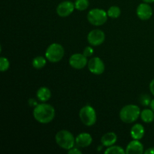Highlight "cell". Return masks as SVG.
Wrapping results in <instances>:
<instances>
[{"label":"cell","mask_w":154,"mask_h":154,"mask_svg":"<svg viewBox=\"0 0 154 154\" xmlns=\"http://www.w3.org/2000/svg\"><path fill=\"white\" fill-rule=\"evenodd\" d=\"M35 120L42 124H47L52 121L55 117V109L50 104L43 102L38 104L33 110Z\"/></svg>","instance_id":"cell-1"},{"label":"cell","mask_w":154,"mask_h":154,"mask_svg":"<svg viewBox=\"0 0 154 154\" xmlns=\"http://www.w3.org/2000/svg\"><path fill=\"white\" fill-rule=\"evenodd\" d=\"M141 110L136 105H127L123 106L120 111V118L123 123H132L140 117Z\"/></svg>","instance_id":"cell-2"},{"label":"cell","mask_w":154,"mask_h":154,"mask_svg":"<svg viewBox=\"0 0 154 154\" xmlns=\"http://www.w3.org/2000/svg\"><path fill=\"white\" fill-rule=\"evenodd\" d=\"M55 140L57 144L64 150H70L75 147V138L73 134L69 131L63 129L56 134Z\"/></svg>","instance_id":"cell-3"},{"label":"cell","mask_w":154,"mask_h":154,"mask_svg":"<svg viewBox=\"0 0 154 154\" xmlns=\"http://www.w3.org/2000/svg\"><path fill=\"white\" fill-rule=\"evenodd\" d=\"M65 55V50L60 44L53 43L48 46L45 52V57L51 63H58Z\"/></svg>","instance_id":"cell-4"},{"label":"cell","mask_w":154,"mask_h":154,"mask_svg":"<svg viewBox=\"0 0 154 154\" xmlns=\"http://www.w3.org/2000/svg\"><path fill=\"white\" fill-rule=\"evenodd\" d=\"M108 15L107 11L101 8L91 9L87 14V20L90 24L96 26L103 25L108 20Z\"/></svg>","instance_id":"cell-5"},{"label":"cell","mask_w":154,"mask_h":154,"mask_svg":"<svg viewBox=\"0 0 154 154\" xmlns=\"http://www.w3.org/2000/svg\"><path fill=\"white\" fill-rule=\"evenodd\" d=\"M79 117L83 124L87 126H93L97 120L96 110L91 105H85L81 108L79 111Z\"/></svg>","instance_id":"cell-6"},{"label":"cell","mask_w":154,"mask_h":154,"mask_svg":"<svg viewBox=\"0 0 154 154\" xmlns=\"http://www.w3.org/2000/svg\"><path fill=\"white\" fill-rule=\"evenodd\" d=\"M105 40V35L102 30L93 29L88 33L87 42L91 46L97 47L102 45Z\"/></svg>","instance_id":"cell-7"},{"label":"cell","mask_w":154,"mask_h":154,"mask_svg":"<svg viewBox=\"0 0 154 154\" xmlns=\"http://www.w3.org/2000/svg\"><path fill=\"white\" fill-rule=\"evenodd\" d=\"M88 69L91 73L94 75H102L105 72V66L104 62L99 57H95L90 59L87 63Z\"/></svg>","instance_id":"cell-8"},{"label":"cell","mask_w":154,"mask_h":154,"mask_svg":"<svg viewBox=\"0 0 154 154\" xmlns=\"http://www.w3.org/2000/svg\"><path fill=\"white\" fill-rule=\"evenodd\" d=\"M69 63L71 67L80 70L87 66L88 60H87V57H85L83 54H74L69 58Z\"/></svg>","instance_id":"cell-9"},{"label":"cell","mask_w":154,"mask_h":154,"mask_svg":"<svg viewBox=\"0 0 154 154\" xmlns=\"http://www.w3.org/2000/svg\"><path fill=\"white\" fill-rule=\"evenodd\" d=\"M75 8V3L71 1H63L57 5V14L61 17H67L73 13Z\"/></svg>","instance_id":"cell-10"},{"label":"cell","mask_w":154,"mask_h":154,"mask_svg":"<svg viewBox=\"0 0 154 154\" xmlns=\"http://www.w3.org/2000/svg\"><path fill=\"white\" fill-rule=\"evenodd\" d=\"M137 16L141 20H147L153 15V9L148 3H141L137 7L136 9Z\"/></svg>","instance_id":"cell-11"},{"label":"cell","mask_w":154,"mask_h":154,"mask_svg":"<svg viewBox=\"0 0 154 154\" xmlns=\"http://www.w3.org/2000/svg\"><path fill=\"white\" fill-rule=\"evenodd\" d=\"M93 142V138L91 135L87 132H82L80 133L78 136L75 138V144L78 147H89Z\"/></svg>","instance_id":"cell-12"},{"label":"cell","mask_w":154,"mask_h":154,"mask_svg":"<svg viewBox=\"0 0 154 154\" xmlns=\"http://www.w3.org/2000/svg\"><path fill=\"white\" fill-rule=\"evenodd\" d=\"M144 153V145L140 142L139 140H135L130 141L128 144L126 149V153L127 154H142Z\"/></svg>","instance_id":"cell-13"},{"label":"cell","mask_w":154,"mask_h":154,"mask_svg":"<svg viewBox=\"0 0 154 154\" xmlns=\"http://www.w3.org/2000/svg\"><path fill=\"white\" fill-rule=\"evenodd\" d=\"M144 133H145V129L142 124L135 123L131 128L130 135L133 139L141 140L144 137Z\"/></svg>","instance_id":"cell-14"},{"label":"cell","mask_w":154,"mask_h":154,"mask_svg":"<svg viewBox=\"0 0 154 154\" xmlns=\"http://www.w3.org/2000/svg\"><path fill=\"white\" fill-rule=\"evenodd\" d=\"M117 141V135L113 132H107L101 138V143L104 147H111Z\"/></svg>","instance_id":"cell-15"},{"label":"cell","mask_w":154,"mask_h":154,"mask_svg":"<svg viewBox=\"0 0 154 154\" xmlns=\"http://www.w3.org/2000/svg\"><path fill=\"white\" fill-rule=\"evenodd\" d=\"M37 99L42 102H46L51 97V91L46 87H42L36 92Z\"/></svg>","instance_id":"cell-16"},{"label":"cell","mask_w":154,"mask_h":154,"mask_svg":"<svg viewBox=\"0 0 154 154\" xmlns=\"http://www.w3.org/2000/svg\"><path fill=\"white\" fill-rule=\"evenodd\" d=\"M141 120L145 123H150L154 120V111L150 108H146L141 111L140 114Z\"/></svg>","instance_id":"cell-17"},{"label":"cell","mask_w":154,"mask_h":154,"mask_svg":"<svg viewBox=\"0 0 154 154\" xmlns=\"http://www.w3.org/2000/svg\"><path fill=\"white\" fill-rule=\"evenodd\" d=\"M47 63V58L44 57L42 56H38L35 57L32 60V66L36 69H41L45 66Z\"/></svg>","instance_id":"cell-18"},{"label":"cell","mask_w":154,"mask_h":154,"mask_svg":"<svg viewBox=\"0 0 154 154\" xmlns=\"http://www.w3.org/2000/svg\"><path fill=\"white\" fill-rule=\"evenodd\" d=\"M105 154H124L126 153V150L120 146L112 145L106 148L105 151Z\"/></svg>","instance_id":"cell-19"},{"label":"cell","mask_w":154,"mask_h":154,"mask_svg":"<svg viewBox=\"0 0 154 154\" xmlns=\"http://www.w3.org/2000/svg\"><path fill=\"white\" fill-rule=\"evenodd\" d=\"M89 5H90L89 0H75V9L80 11L87 10Z\"/></svg>","instance_id":"cell-20"},{"label":"cell","mask_w":154,"mask_h":154,"mask_svg":"<svg viewBox=\"0 0 154 154\" xmlns=\"http://www.w3.org/2000/svg\"><path fill=\"white\" fill-rule=\"evenodd\" d=\"M108 15L109 17L113 18V19H116V18H118L120 16V14H121V10H120V8L118 6H111L108 8Z\"/></svg>","instance_id":"cell-21"},{"label":"cell","mask_w":154,"mask_h":154,"mask_svg":"<svg viewBox=\"0 0 154 154\" xmlns=\"http://www.w3.org/2000/svg\"><path fill=\"white\" fill-rule=\"evenodd\" d=\"M10 67V62L6 57H2L0 58V71L2 72H6Z\"/></svg>","instance_id":"cell-22"},{"label":"cell","mask_w":154,"mask_h":154,"mask_svg":"<svg viewBox=\"0 0 154 154\" xmlns=\"http://www.w3.org/2000/svg\"><path fill=\"white\" fill-rule=\"evenodd\" d=\"M152 99L150 98V96H148L147 94H143L141 95V97H140V102L142 105L144 106H149L150 105V102H151Z\"/></svg>","instance_id":"cell-23"},{"label":"cell","mask_w":154,"mask_h":154,"mask_svg":"<svg viewBox=\"0 0 154 154\" xmlns=\"http://www.w3.org/2000/svg\"><path fill=\"white\" fill-rule=\"evenodd\" d=\"M93 53H94V50L92 48L91 46H87L84 49V51H83V54H84L85 57H87V58L88 57H90L93 56Z\"/></svg>","instance_id":"cell-24"},{"label":"cell","mask_w":154,"mask_h":154,"mask_svg":"<svg viewBox=\"0 0 154 154\" xmlns=\"http://www.w3.org/2000/svg\"><path fill=\"white\" fill-rule=\"evenodd\" d=\"M68 153L69 154H81L82 152L79 150V148L77 147H72V149L68 150Z\"/></svg>","instance_id":"cell-25"},{"label":"cell","mask_w":154,"mask_h":154,"mask_svg":"<svg viewBox=\"0 0 154 154\" xmlns=\"http://www.w3.org/2000/svg\"><path fill=\"white\" fill-rule=\"evenodd\" d=\"M29 105L31 107H35L38 105L37 102L35 101V99H29Z\"/></svg>","instance_id":"cell-26"},{"label":"cell","mask_w":154,"mask_h":154,"mask_svg":"<svg viewBox=\"0 0 154 154\" xmlns=\"http://www.w3.org/2000/svg\"><path fill=\"white\" fill-rule=\"evenodd\" d=\"M149 88H150V93L154 96V79L151 81V82L150 83V86H149Z\"/></svg>","instance_id":"cell-27"},{"label":"cell","mask_w":154,"mask_h":154,"mask_svg":"<svg viewBox=\"0 0 154 154\" xmlns=\"http://www.w3.org/2000/svg\"><path fill=\"white\" fill-rule=\"evenodd\" d=\"M145 154H154V147H150L144 151Z\"/></svg>","instance_id":"cell-28"},{"label":"cell","mask_w":154,"mask_h":154,"mask_svg":"<svg viewBox=\"0 0 154 154\" xmlns=\"http://www.w3.org/2000/svg\"><path fill=\"white\" fill-rule=\"evenodd\" d=\"M150 108L154 111V99H152L151 102H150Z\"/></svg>","instance_id":"cell-29"},{"label":"cell","mask_w":154,"mask_h":154,"mask_svg":"<svg viewBox=\"0 0 154 154\" xmlns=\"http://www.w3.org/2000/svg\"><path fill=\"white\" fill-rule=\"evenodd\" d=\"M144 2L146 3H148V4H150V3H153L154 2V0H142Z\"/></svg>","instance_id":"cell-30"}]
</instances>
